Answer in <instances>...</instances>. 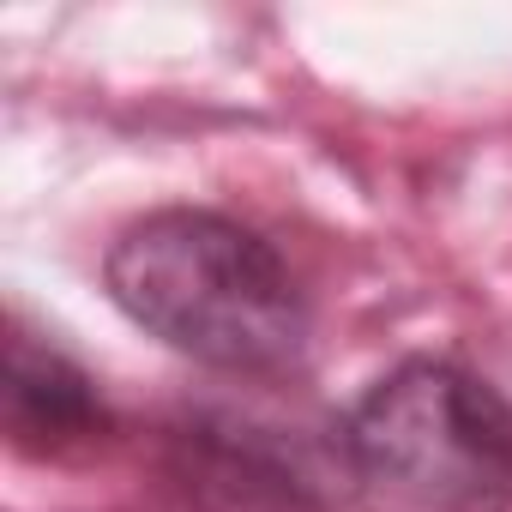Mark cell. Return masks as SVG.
Listing matches in <instances>:
<instances>
[{
    "instance_id": "cell-1",
    "label": "cell",
    "mask_w": 512,
    "mask_h": 512,
    "mask_svg": "<svg viewBox=\"0 0 512 512\" xmlns=\"http://www.w3.org/2000/svg\"><path fill=\"white\" fill-rule=\"evenodd\" d=\"M103 284L139 332L217 374H272L308 344V296L290 260L223 211L169 205L133 217L109 241Z\"/></svg>"
},
{
    "instance_id": "cell-2",
    "label": "cell",
    "mask_w": 512,
    "mask_h": 512,
    "mask_svg": "<svg viewBox=\"0 0 512 512\" xmlns=\"http://www.w3.org/2000/svg\"><path fill=\"white\" fill-rule=\"evenodd\" d=\"M362 482L428 512L512 506V404L470 368L410 356L338 428Z\"/></svg>"
},
{
    "instance_id": "cell-3",
    "label": "cell",
    "mask_w": 512,
    "mask_h": 512,
    "mask_svg": "<svg viewBox=\"0 0 512 512\" xmlns=\"http://www.w3.org/2000/svg\"><path fill=\"white\" fill-rule=\"evenodd\" d=\"M169 476L205 512H332L362 482L344 440L326 452L296 428L193 410L169 428Z\"/></svg>"
},
{
    "instance_id": "cell-4",
    "label": "cell",
    "mask_w": 512,
    "mask_h": 512,
    "mask_svg": "<svg viewBox=\"0 0 512 512\" xmlns=\"http://www.w3.org/2000/svg\"><path fill=\"white\" fill-rule=\"evenodd\" d=\"M0 416H7V440L25 452V458H67V452H85L97 446L115 416L97 392V380L61 356L55 344L31 338L25 326H13L7 338V386H0Z\"/></svg>"
}]
</instances>
